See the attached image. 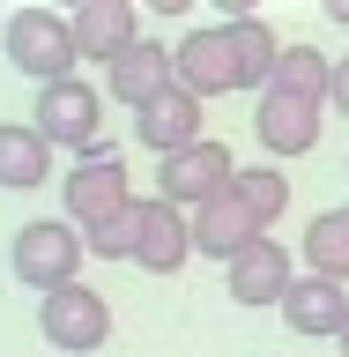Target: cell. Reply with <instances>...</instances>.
I'll use <instances>...</instances> for the list:
<instances>
[{
  "label": "cell",
  "mask_w": 349,
  "mask_h": 357,
  "mask_svg": "<svg viewBox=\"0 0 349 357\" xmlns=\"http://www.w3.org/2000/svg\"><path fill=\"white\" fill-rule=\"evenodd\" d=\"M0 45H8L15 75H30L38 89L75 75V22H67V15H52V8H22V15H8Z\"/></svg>",
  "instance_id": "3957f363"
},
{
  "label": "cell",
  "mask_w": 349,
  "mask_h": 357,
  "mask_svg": "<svg viewBox=\"0 0 349 357\" xmlns=\"http://www.w3.org/2000/svg\"><path fill=\"white\" fill-rule=\"evenodd\" d=\"M60 201H67V223L89 238V231H104V223L134 216V178H127V164H119V156H82V164L60 178Z\"/></svg>",
  "instance_id": "277c9868"
},
{
  "label": "cell",
  "mask_w": 349,
  "mask_h": 357,
  "mask_svg": "<svg viewBox=\"0 0 349 357\" xmlns=\"http://www.w3.org/2000/svg\"><path fill=\"white\" fill-rule=\"evenodd\" d=\"M186 261H194V216L149 194L141 208H134V268H149V275H178Z\"/></svg>",
  "instance_id": "ba28073f"
},
{
  "label": "cell",
  "mask_w": 349,
  "mask_h": 357,
  "mask_svg": "<svg viewBox=\"0 0 349 357\" xmlns=\"http://www.w3.org/2000/svg\"><path fill=\"white\" fill-rule=\"evenodd\" d=\"M82 261H89V238L75 231L67 216H38V223H22L15 238H8V268H15V283L30 290H67V283H82Z\"/></svg>",
  "instance_id": "6da1fadb"
},
{
  "label": "cell",
  "mask_w": 349,
  "mask_h": 357,
  "mask_svg": "<svg viewBox=\"0 0 349 357\" xmlns=\"http://www.w3.org/2000/svg\"><path fill=\"white\" fill-rule=\"evenodd\" d=\"M45 178H52V142L30 119H0V186L8 194H30Z\"/></svg>",
  "instance_id": "2e32d148"
},
{
  "label": "cell",
  "mask_w": 349,
  "mask_h": 357,
  "mask_svg": "<svg viewBox=\"0 0 349 357\" xmlns=\"http://www.w3.org/2000/svg\"><path fill=\"white\" fill-rule=\"evenodd\" d=\"M231 194H238L245 208H253V223L267 231V223L290 208V178L275 172V164H253V172H238V178H231Z\"/></svg>",
  "instance_id": "ffe728a7"
},
{
  "label": "cell",
  "mask_w": 349,
  "mask_h": 357,
  "mask_svg": "<svg viewBox=\"0 0 349 357\" xmlns=\"http://www.w3.org/2000/svg\"><path fill=\"white\" fill-rule=\"evenodd\" d=\"M327 15H334V22H349V0H327Z\"/></svg>",
  "instance_id": "603a6c76"
},
{
  "label": "cell",
  "mask_w": 349,
  "mask_h": 357,
  "mask_svg": "<svg viewBox=\"0 0 349 357\" xmlns=\"http://www.w3.org/2000/svg\"><path fill=\"white\" fill-rule=\"evenodd\" d=\"M171 67H178V89L201 97V105L238 89V52H231V38H223V22H194V30L171 45Z\"/></svg>",
  "instance_id": "52a82bcc"
},
{
  "label": "cell",
  "mask_w": 349,
  "mask_h": 357,
  "mask_svg": "<svg viewBox=\"0 0 349 357\" xmlns=\"http://www.w3.org/2000/svg\"><path fill=\"white\" fill-rule=\"evenodd\" d=\"M267 89H283V97H305V105H327V89H334V60L320 52V45H283V60H275V82Z\"/></svg>",
  "instance_id": "d6986e66"
},
{
  "label": "cell",
  "mask_w": 349,
  "mask_h": 357,
  "mask_svg": "<svg viewBox=\"0 0 349 357\" xmlns=\"http://www.w3.org/2000/svg\"><path fill=\"white\" fill-rule=\"evenodd\" d=\"M290 283H297V268H290V245L283 238H261V245H245L238 261L223 268V290L238 298V305H283Z\"/></svg>",
  "instance_id": "30bf717a"
},
{
  "label": "cell",
  "mask_w": 349,
  "mask_h": 357,
  "mask_svg": "<svg viewBox=\"0 0 349 357\" xmlns=\"http://www.w3.org/2000/svg\"><path fill=\"white\" fill-rule=\"evenodd\" d=\"M327 105H334V112H342V119H349V52H342V60H334V89H327Z\"/></svg>",
  "instance_id": "7402d4cb"
},
{
  "label": "cell",
  "mask_w": 349,
  "mask_h": 357,
  "mask_svg": "<svg viewBox=\"0 0 349 357\" xmlns=\"http://www.w3.org/2000/svg\"><path fill=\"white\" fill-rule=\"evenodd\" d=\"M75 60H127L134 45H141V15H134V0H82L75 8Z\"/></svg>",
  "instance_id": "9c48e42d"
},
{
  "label": "cell",
  "mask_w": 349,
  "mask_h": 357,
  "mask_svg": "<svg viewBox=\"0 0 349 357\" xmlns=\"http://www.w3.org/2000/svg\"><path fill=\"white\" fill-rule=\"evenodd\" d=\"M231 178H238V156L223 149V142H194V149H178V156L156 164V201H171V208L194 216L201 201L231 194Z\"/></svg>",
  "instance_id": "8992f818"
},
{
  "label": "cell",
  "mask_w": 349,
  "mask_h": 357,
  "mask_svg": "<svg viewBox=\"0 0 349 357\" xmlns=\"http://www.w3.org/2000/svg\"><path fill=\"white\" fill-rule=\"evenodd\" d=\"M223 38H231V52H238V89H267V82H275L283 38H275L261 15H231V22H223Z\"/></svg>",
  "instance_id": "e0dca14e"
},
{
  "label": "cell",
  "mask_w": 349,
  "mask_h": 357,
  "mask_svg": "<svg viewBox=\"0 0 349 357\" xmlns=\"http://www.w3.org/2000/svg\"><path fill=\"white\" fill-rule=\"evenodd\" d=\"M104 89L119 97L127 112H141V105H156L164 89H178V67H171V45H156V38H141L127 52V60H111L104 67Z\"/></svg>",
  "instance_id": "5bb4252c"
},
{
  "label": "cell",
  "mask_w": 349,
  "mask_h": 357,
  "mask_svg": "<svg viewBox=\"0 0 349 357\" xmlns=\"http://www.w3.org/2000/svg\"><path fill=\"white\" fill-rule=\"evenodd\" d=\"M334 342H342V357H349V328H342V335H334Z\"/></svg>",
  "instance_id": "cb8c5ba5"
},
{
  "label": "cell",
  "mask_w": 349,
  "mask_h": 357,
  "mask_svg": "<svg viewBox=\"0 0 349 357\" xmlns=\"http://www.w3.org/2000/svg\"><path fill=\"white\" fill-rule=\"evenodd\" d=\"M305 275L349 290V208H320L305 223Z\"/></svg>",
  "instance_id": "ac0fdd59"
},
{
  "label": "cell",
  "mask_w": 349,
  "mask_h": 357,
  "mask_svg": "<svg viewBox=\"0 0 349 357\" xmlns=\"http://www.w3.org/2000/svg\"><path fill=\"white\" fill-rule=\"evenodd\" d=\"M38 335L52 342V350H67V357L104 350V342H111V298L89 290V283L52 290V298H38Z\"/></svg>",
  "instance_id": "5b68a950"
},
{
  "label": "cell",
  "mask_w": 349,
  "mask_h": 357,
  "mask_svg": "<svg viewBox=\"0 0 349 357\" xmlns=\"http://www.w3.org/2000/svg\"><path fill=\"white\" fill-rule=\"evenodd\" d=\"M253 134H261L267 156H312V149H320V105L283 97V89H261V105H253Z\"/></svg>",
  "instance_id": "8fae6325"
},
{
  "label": "cell",
  "mask_w": 349,
  "mask_h": 357,
  "mask_svg": "<svg viewBox=\"0 0 349 357\" xmlns=\"http://www.w3.org/2000/svg\"><path fill=\"white\" fill-rule=\"evenodd\" d=\"M30 127H38L52 149L89 156L97 142H104V89L82 82V75H67V82H45V89H38V105H30Z\"/></svg>",
  "instance_id": "7a4b0ae2"
},
{
  "label": "cell",
  "mask_w": 349,
  "mask_h": 357,
  "mask_svg": "<svg viewBox=\"0 0 349 357\" xmlns=\"http://www.w3.org/2000/svg\"><path fill=\"white\" fill-rule=\"evenodd\" d=\"M261 238H267V231L253 223V208H245L238 194H216V201L194 208V253H208V261H223V268L238 261L245 245H261Z\"/></svg>",
  "instance_id": "4fadbf2b"
},
{
  "label": "cell",
  "mask_w": 349,
  "mask_h": 357,
  "mask_svg": "<svg viewBox=\"0 0 349 357\" xmlns=\"http://www.w3.org/2000/svg\"><path fill=\"white\" fill-rule=\"evenodd\" d=\"M134 142H141V149H156V164H164V156H178V149H194V142H208V134H201V97L164 89L156 105L134 112Z\"/></svg>",
  "instance_id": "7c38bea8"
},
{
  "label": "cell",
  "mask_w": 349,
  "mask_h": 357,
  "mask_svg": "<svg viewBox=\"0 0 349 357\" xmlns=\"http://www.w3.org/2000/svg\"><path fill=\"white\" fill-rule=\"evenodd\" d=\"M134 208H141V201H134ZM89 253H97V261H134V216L104 223V231H89Z\"/></svg>",
  "instance_id": "44dd1931"
},
{
  "label": "cell",
  "mask_w": 349,
  "mask_h": 357,
  "mask_svg": "<svg viewBox=\"0 0 349 357\" xmlns=\"http://www.w3.org/2000/svg\"><path fill=\"white\" fill-rule=\"evenodd\" d=\"M275 312H283L290 335L320 342V335H342V328H349V290H342V283H320V275H297L290 298H283Z\"/></svg>",
  "instance_id": "9a60e30c"
}]
</instances>
